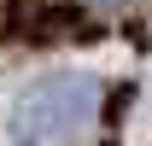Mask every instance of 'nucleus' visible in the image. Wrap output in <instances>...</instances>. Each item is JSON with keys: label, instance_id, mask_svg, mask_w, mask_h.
I'll return each mask as SVG.
<instances>
[{"label": "nucleus", "instance_id": "1", "mask_svg": "<svg viewBox=\"0 0 152 146\" xmlns=\"http://www.w3.org/2000/svg\"><path fill=\"white\" fill-rule=\"evenodd\" d=\"M99 123V82L88 76H53L35 82L12 105V146H76Z\"/></svg>", "mask_w": 152, "mask_h": 146}]
</instances>
